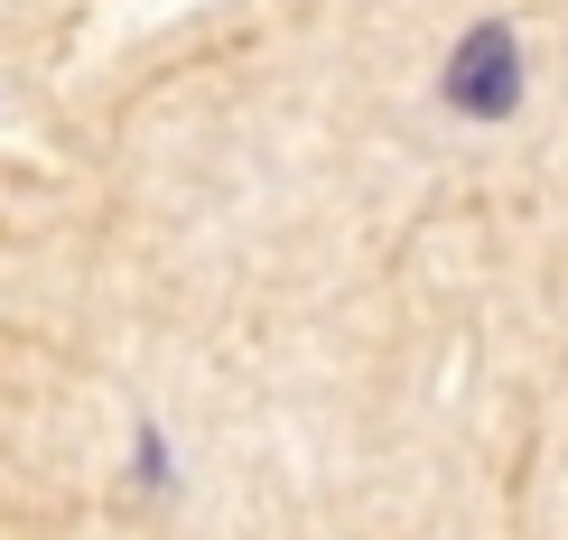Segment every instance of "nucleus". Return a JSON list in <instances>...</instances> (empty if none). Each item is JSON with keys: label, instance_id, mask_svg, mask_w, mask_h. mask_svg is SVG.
<instances>
[{"label": "nucleus", "instance_id": "f257e3e1", "mask_svg": "<svg viewBox=\"0 0 568 540\" xmlns=\"http://www.w3.org/2000/svg\"><path fill=\"white\" fill-rule=\"evenodd\" d=\"M438 93L466 112V122H504L513 103H523V38L504 29V19H485V29H466L447 47V75Z\"/></svg>", "mask_w": 568, "mask_h": 540}]
</instances>
